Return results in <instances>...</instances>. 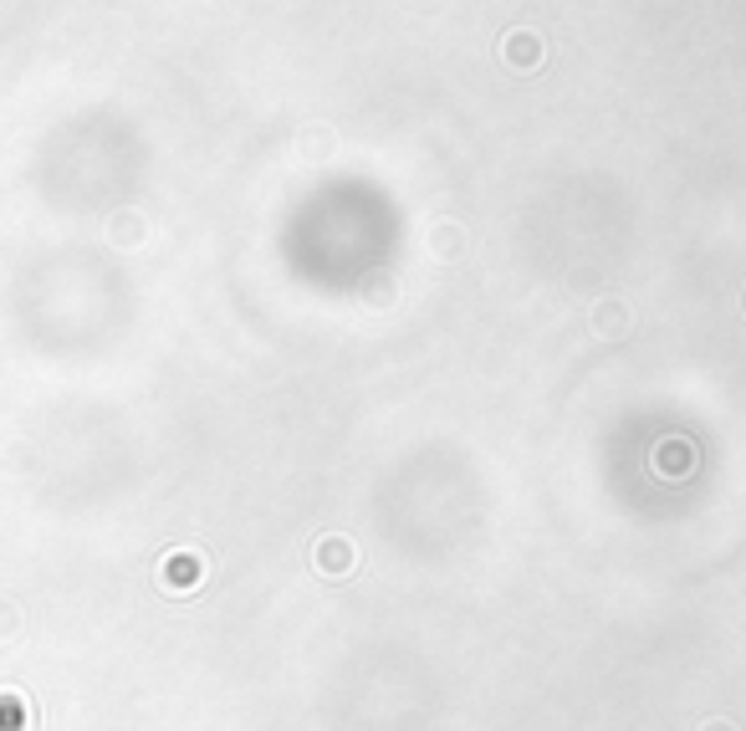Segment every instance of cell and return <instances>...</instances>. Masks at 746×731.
<instances>
[{
	"mask_svg": "<svg viewBox=\"0 0 746 731\" xmlns=\"http://www.w3.org/2000/svg\"><path fill=\"white\" fill-rule=\"evenodd\" d=\"M200 583H205V552L194 548L165 552V563H159V588L165 594H194Z\"/></svg>",
	"mask_w": 746,
	"mask_h": 731,
	"instance_id": "6da1fadb",
	"label": "cell"
},
{
	"mask_svg": "<svg viewBox=\"0 0 746 731\" xmlns=\"http://www.w3.org/2000/svg\"><path fill=\"white\" fill-rule=\"evenodd\" d=\"M359 567V542L343 538V532H328V538L313 542V573L317 578H348Z\"/></svg>",
	"mask_w": 746,
	"mask_h": 731,
	"instance_id": "7a4b0ae2",
	"label": "cell"
},
{
	"mask_svg": "<svg viewBox=\"0 0 746 731\" xmlns=\"http://www.w3.org/2000/svg\"><path fill=\"white\" fill-rule=\"evenodd\" d=\"M0 721H5V731H26L31 711H26V696H21V690H0Z\"/></svg>",
	"mask_w": 746,
	"mask_h": 731,
	"instance_id": "3957f363",
	"label": "cell"
},
{
	"mask_svg": "<svg viewBox=\"0 0 746 731\" xmlns=\"http://www.w3.org/2000/svg\"><path fill=\"white\" fill-rule=\"evenodd\" d=\"M594 323H598V333H603V338H613V333L624 328L629 317H624V307H619V302H603V307H598V317H594Z\"/></svg>",
	"mask_w": 746,
	"mask_h": 731,
	"instance_id": "277c9868",
	"label": "cell"
},
{
	"mask_svg": "<svg viewBox=\"0 0 746 731\" xmlns=\"http://www.w3.org/2000/svg\"><path fill=\"white\" fill-rule=\"evenodd\" d=\"M511 61H517V67H522V72H527V67L538 61V36H527V31H522V36L511 42Z\"/></svg>",
	"mask_w": 746,
	"mask_h": 731,
	"instance_id": "5b68a950",
	"label": "cell"
},
{
	"mask_svg": "<svg viewBox=\"0 0 746 731\" xmlns=\"http://www.w3.org/2000/svg\"><path fill=\"white\" fill-rule=\"evenodd\" d=\"M15 634V609H0V640H11Z\"/></svg>",
	"mask_w": 746,
	"mask_h": 731,
	"instance_id": "8992f818",
	"label": "cell"
},
{
	"mask_svg": "<svg viewBox=\"0 0 746 731\" xmlns=\"http://www.w3.org/2000/svg\"><path fill=\"white\" fill-rule=\"evenodd\" d=\"M701 731H736V727H732V721H705Z\"/></svg>",
	"mask_w": 746,
	"mask_h": 731,
	"instance_id": "52a82bcc",
	"label": "cell"
}]
</instances>
